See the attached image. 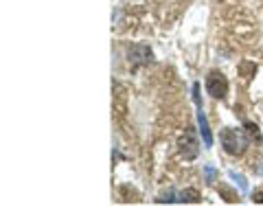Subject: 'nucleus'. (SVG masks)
I'll list each match as a JSON object with an SVG mask.
<instances>
[{"mask_svg":"<svg viewBox=\"0 0 263 206\" xmlns=\"http://www.w3.org/2000/svg\"><path fill=\"white\" fill-rule=\"evenodd\" d=\"M219 143H222L224 152L228 156H244L246 149H248L250 138L246 134V130H233V127H226L219 134Z\"/></svg>","mask_w":263,"mask_h":206,"instance_id":"f257e3e1","label":"nucleus"},{"mask_svg":"<svg viewBox=\"0 0 263 206\" xmlns=\"http://www.w3.org/2000/svg\"><path fill=\"white\" fill-rule=\"evenodd\" d=\"M206 90H208V94H211L213 99L224 101V99L228 97V79H226V75H224L222 70H211L206 75Z\"/></svg>","mask_w":263,"mask_h":206,"instance_id":"f03ea898","label":"nucleus"},{"mask_svg":"<svg viewBox=\"0 0 263 206\" xmlns=\"http://www.w3.org/2000/svg\"><path fill=\"white\" fill-rule=\"evenodd\" d=\"M193 101L197 108V123H200V132H202V141H204L206 147H213V134H211V127H208L206 114H204V105L200 101V83L193 86Z\"/></svg>","mask_w":263,"mask_h":206,"instance_id":"7ed1b4c3","label":"nucleus"},{"mask_svg":"<svg viewBox=\"0 0 263 206\" xmlns=\"http://www.w3.org/2000/svg\"><path fill=\"white\" fill-rule=\"evenodd\" d=\"M178 152L182 156L184 160H193L197 158V154H200V143H197L195 134L191 130H186L182 136L178 138Z\"/></svg>","mask_w":263,"mask_h":206,"instance_id":"20e7f679","label":"nucleus"},{"mask_svg":"<svg viewBox=\"0 0 263 206\" xmlns=\"http://www.w3.org/2000/svg\"><path fill=\"white\" fill-rule=\"evenodd\" d=\"M128 59H130V66H145L149 64L153 59V53L149 46H145V44H132L128 48Z\"/></svg>","mask_w":263,"mask_h":206,"instance_id":"39448f33","label":"nucleus"},{"mask_svg":"<svg viewBox=\"0 0 263 206\" xmlns=\"http://www.w3.org/2000/svg\"><path fill=\"white\" fill-rule=\"evenodd\" d=\"M178 202H182V204H197V202H202V198H200V193H197L195 189H184L182 193H178Z\"/></svg>","mask_w":263,"mask_h":206,"instance_id":"423d86ee","label":"nucleus"},{"mask_svg":"<svg viewBox=\"0 0 263 206\" xmlns=\"http://www.w3.org/2000/svg\"><path fill=\"white\" fill-rule=\"evenodd\" d=\"M244 130H246V134H248V138H250V141H257V143L261 141L259 127H257L255 123H244Z\"/></svg>","mask_w":263,"mask_h":206,"instance_id":"0eeeda50","label":"nucleus"},{"mask_svg":"<svg viewBox=\"0 0 263 206\" xmlns=\"http://www.w3.org/2000/svg\"><path fill=\"white\" fill-rule=\"evenodd\" d=\"M252 202H255V204H263V191H255V193H252Z\"/></svg>","mask_w":263,"mask_h":206,"instance_id":"6e6552de","label":"nucleus"},{"mask_svg":"<svg viewBox=\"0 0 263 206\" xmlns=\"http://www.w3.org/2000/svg\"><path fill=\"white\" fill-rule=\"evenodd\" d=\"M230 176H233L235 180H239V187H241V189H246V178H244V176H237V174H230Z\"/></svg>","mask_w":263,"mask_h":206,"instance_id":"1a4fd4ad","label":"nucleus"}]
</instances>
